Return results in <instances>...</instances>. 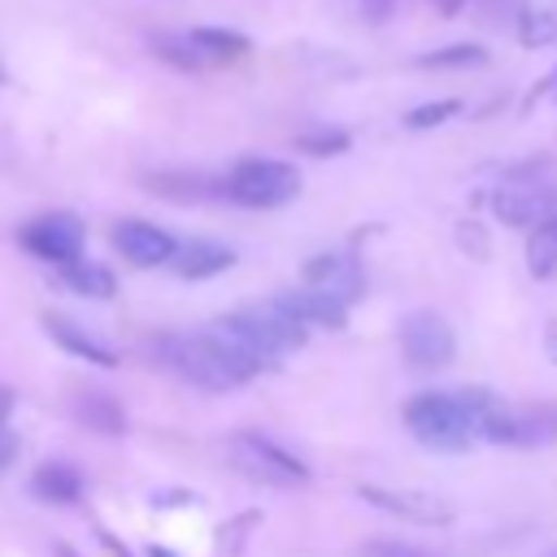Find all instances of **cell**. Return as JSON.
Returning <instances> with one entry per match:
<instances>
[{
	"mask_svg": "<svg viewBox=\"0 0 557 557\" xmlns=\"http://www.w3.org/2000/svg\"><path fill=\"white\" fill-rule=\"evenodd\" d=\"M165 361H170L187 383H196V387H205V392H235V387H244L252 374L265 370V361H261L257 352H248L244 344H235V339L222 335L218 326L165 339Z\"/></svg>",
	"mask_w": 557,
	"mask_h": 557,
	"instance_id": "6da1fadb",
	"label": "cell"
},
{
	"mask_svg": "<svg viewBox=\"0 0 557 557\" xmlns=\"http://www.w3.org/2000/svg\"><path fill=\"white\" fill-rule=\"evenodd\" d=\"M405 426L418 444L440 453H461L479 440V422L466 392H418L405 405Z\"/></svg>",
	"mask_w": 557,
	"mask_h": 557,
	"instance_id": "7a4b0ae2",
	"label": "cell"
},
{
	"mask_svg": "<svg viewBox=\"0 0 557 557\" xmlns=\"http://www.w3.org/2000/svg\"><path fill=\"white\" fill-rule=\"evenodd\" d=\"M213 326H218L222 335H231L235 344H244L248 352H257L265 366H274L278 357L305 348V339H309V326L296 322V318H292L287 309H278L274 300H270V305H257V309H235V313L218 318Z\"/></svg>",
	"mask_w": 557,
	"mask_h": 557,
	"instance_id": "3957f363",
	"label": "cell"
},
{
	"mask_svg": "<svg viewBox=\"0 0 557 557\" xmlns=\"http://www.w3.org/2000/svg\"><path fill=\"white\" fill-rule=\"evenodd\" d=\"M296 191H300V174L292 161L278 157H244L222 178V196L244 209H278Z\"/></svg>",
	"mask_w": 557,
	"mask_h": 557,
	"instance_id": "277c9868",
	"label": "cell"
},
{
	"mask_svg": "<svg viewBox=\"0 0 557 557\" xmlns=\"http://www.w3.org/2000/svg\"><path fill=\"white\" fill-rule=\"evenodd\" d=\"M226 453L248 479L270 483V487H296V483L309 479V466L292 448H283V444H274L270 435H257V431H235L226 440Z\"/></svg>",
	"mask_w": 557,
	"mask_h": 557,
	"instance_id": "5b68a950",
	"label": "cell"
},
{
	"mask_svg": "<svg viewBox=\"0 0 557 557\" xmlns=\"http://www.w3.org/2000/svg\"><path fill=\"white\" fill-rule=\"evenodd\" d=\"M400 352L413 370H444L457 352V339H453V326L431 313V309H418L400 322Z\"/></svg>",
	"mask_w": 557,
	"mask_h": 557,
	"instance_id": "8992f818",
	"label": "cell"
},
{
	"mask_svg": "<svg viewBox=\"0 0 557 557\" xmlns=\"http://www.w3.org/2000/svg\"><path fill=\"white\" fill-rule=\"evenodd\" d=\"M492 213L505 222V226H535L544 218H557V187L553 183H540V178H509L492 191Z\"/></svg>",
	"mask_w": 557,
	"mask_h": 557,
	"instance_id": "52a82bcc",
	"label": "cell"
},
{
	"mask_svg": "<svg viewBox=\"0 0 557 557\" xmlns=\"http://www.w3.org/2000/svg\"><path fill=\"white\" fill-rule=\"evenodd\" d=\"M83 235H87V231H83V222H78L74 213H39V218H30V222L17 231L22 248H26L30 257H39V261H52V265L78 257V252H83Z\"/></svg>",
	"mask_w": 557,
	"mask_h": 557,
	"instance_id": "ba28073f",
	"label": "cell"
},
{
	"mask_svg": "<svg viewBox=\"0 0 557 557\" xmlns=\"http://www.w3.org/2000/svg\"><path fill=\"white\" fill-rule=\"evenodd\" d=\"M361 500L383 509V513H396L405 522H422V527H448L453 522V505L444 496H431V492H418V487H379V483H366L361 487Z\"/></svg>",
	"mask_w": 557,
	"mask_h": 557,
	"instance_id": "9c48e42d",
	"label": "cell"
},
{
	"mask_svg": "<svg viewBox=\"0 0 557 557\" xmlns=\"http://www.w3.org/2000/svg\"><path fill=\"white\" fill-rule=\"evenodd\" d=\"M305 283L344 300V305H352L366 292V270L352 252H318V257L305 261Z\"/></svg>",
	"mask_w": 557,
	"mask_h": 557,
	"instance_id": "30bf717a",
	"label": "cell"
},
{
	"mask_svg": "<svg viewBox=\"0 0 557 557\" xmlns=\"http://www.w3.org/2000/svg\"><path fill=\"white\" fill-rule=\"evenodd\" d=\"M113 248L131 261V265H165L170 257H174V235L170 231H161L157 222H144V218H122L117 226H113Z\"/></svg>",
	"mask_w": 557,
	"mask_h": 557,
	"instance_id": "8fae6325",
	"label": "cell"
},
{
	"mask_svg": "<svg viewBox=\"0 0 557 557\" xmlns=\"http://www.w3.org/2000/svg\"><path fill=\"white\" fill-rule=\"evenodd\" d=\"M274 305L278 309H287L296 322H305V326H344L348 322V305L344 300H335V296H326V292H318V287H296V292H278L274 296Z\"/></svg>",
	"mask_w": 557,
	"mask_h": 557,
	"instance_id": "7c38bea8",
	"label": "cell"
},
{
	"mask_svg": "<svg viewBox=\"0 0 557 557\" xmlns=\"http://www.w3.org/2000/svg\"><path fill=\"white\" fill-rule=\"evenodd\" d=\"M170 261L183 278H209V274H222L226 265H235V248L218 244V239H191V244H178Z\"/></svg>",
	"mask_w": 557,
	"mask_h": 557,
	"instance_id": "4fadbf2b",
	"label": "cell"
},
{
	"mask_svg": "<svg viewBox=\"0 0 557 557\" xmlns=\"http://www.w3.org/2000/svg\"><path fill=\"white\" fill-rule=\"evenodd\" d=\"M57 283H61L65 292H74V296H87V300H104V296L117 292L113 270L100 265V261H87V257L61 261V265H57Z\"/></svg>",
	"mask_w": 557,
	"mask_h": 557,
	"instance_id": "5bb4252c",
	"label": "cell"
},
{
	"mask_svg": "<svg viewBox=\"0 0 557 557\" xmlns=\"http://www.w3.org/2000/svg\"><path fill=\"white\" fill-rule=\"evenodd\" d=\"M44 331H48L65 352H74V357H83V361H91V366H104V370L117 366V352H113L100 335H91V331L65 322V318H52V313H48V318H44Z\"/></svg>",
	"mask_w": 557,
	"mask_h": 557,
	"instance_id": "9a60e30c",
	"label": "cell"
},
{
	"mask_svg": "<svg viewBox=\"0 0 557 557\" xmlns=\"http://www.w3.org/2000/svg\"><path fill=\"white\" fill-rule=\"evenodd\" d=\"M70 409H74V418H78L83 426H91V431H100V435H122V431H126V409H122L109 392H96V387L74 392Z\"/></svg>",
	"mask_w": 557,
	"mask_h": 557,
	"instance_id": "2e32d148",
	"label": "cell"
},
{
	"mask_svg": "<svg viewBox=\"0 0 557 557\" xmlns=\"http://www.w3.org/2000/svg\"><path fill=\"white\" fill-rule=\"evenodd\" d=\"M187 39L196 44V52L205 57V65H226V61H244L252 52V39L226 26H196L187 30Z\"/></svg>",
	"mask_w": 557,
	"mask_h": 557,
	"instance_id": "e0dca14e",
	"label": "cell"
},
{
	"mask_svg": "<svg viewBox=\"0 0 557 557\" xmlns=\"http://www.w3.org/2000/svg\"><path fill=\"white\" fill-rule=\"evenodd\" d=\"M30 492L39 500H48V505H74L83 496V474L70 461H44L30 474Z\"/></svg>",
	"mask_w": 557,
	"mask_h": 557,
	"instance_id": "ac0fdd59",
	"label": "cell"
},
{
	"mask_svg": "<svg viewBox=\"0 0 557 557\" xmlns=\"http://www.w3.org/2000/svg\"><path fill=\"white\" fill-rule=\"evenodd\" d=\"M553 435H557V413L553 409H509L505 444L531 448V444H548Z\"/></svg>",
	"mask_w": 557,
	"mask_h": 557,
	"instance_id": "d6986e66",
	"label": "cell"
},
{
	"mask_svg": "<svg viewBox=\"0 0 557 557\" xmlns=\"http://www.w3.org/2000/svg\"><path fill=\"white\" fill-rule=\"evenodd\" d=\"M148 48H152L157 61H165V65H174V70H183V74H200V70H209L205 57L196 52V44L187 39V30H161V35H148Z\"/></svg>",
	"mask_w": 557,
	"mask_h": 557,
	"instance_id": "ffe728a7",
	"label": "cell"
},
{
	"mask_svg": "<svg viewBox=\"0 0 557 557\" xmlns=\"http://www.w3.org/2000/svg\"><path fill=\"white\" fill-rule=\"evenodd\" d=\"M527 270L535 278H553L557 274V218H544L531 226L527 239Z\"/></svg>",
	"mask_w": 557,
	"mask_h": 557,
	"instance_id": "44dd1931",
	"label": "cell"
},
{
	"mask_svg": "<svg viewBox=\"0 0 557 557\" xmlns=\"http://www.w3.org/2000/svg\"><path fill=\"white\" fill-rule=\"evenodd\" d=\"M483 61H487V48L483 44H448V48H435V52L413 57L418 70H470V65H483Z\"/></svg>",
	"mask_w": 557,
	"mask_h": 557,
	"instance_id": "7402d4cb",
	"label": "cell"
},
{
	"mask_svg": "<svg viewBox=\"0 0 557 557\" xmlns=\"http://www.w3.org/2000/svg\"><path fill=\"white\" fill-rule=\"evenodd\" d=\"M518 44L522 48H548V44H557V13L553 9H527L518 17Z\"/></svg>",
	"mask_w": 557,
	"mask_h": 557,
	"instance_id": "603a6c76",
	"label": "cell"
},
{
	"mask_svg": "<svg viewBox=\"0 0 557 557\" xmlns=\"http://www.w3.org/2000/svg\"><path fill=\"white\" fill-rule=\"evenodd\" d=\"M348 131L339 126H313V131H300L296 135V148L309 152V157H335V152H348Z\"/></svg>",
	"mask_w": 557,
	"mask_h": 557,
	"instance_id": "cb8c5ba5",
	"label": "cell"
},
{
	"mask_svg": "<svg viewBox=\"0 0 557 557\" xmlns=\"http://www.w3.org/2000/svg\"><path fill=\"white\" fill-rule=\"evenodd\" d=\"M461 113V100L457 96H444V100H426V104H413L405 113V126L409 131H431V126H444L448 117Z\"/></svg>",
	"mask_w": 557,
	"mask_h": 557,
	"instance_id": "d4e9b609",
	"label": "cell"
},
{
	"mask_svg": "<svg viewBox=\"0 0 557 557\" xmlns=\"http://www.w3.org/2000/svg\"><path fill=\"white\" fill-rule=\"evenodd\" d=\"M361 557H435V553L418 548V544H405V540H370L361 548Z\"/></svg>",
	"mask_w": 557,
	"mask_h": 557,
	"instance_id": "484cf974",
	"label": "cell"
},
{
	"mask_svg": "<svg viewBox=\"0 0 557 557\" xmlns=\"http://www.w3.org/2000/svg\"><path fill=\"white\" fill-rule=\"evenodd\" d=\"M13 448H17V440L13 435H0V470L13 461Z\"/></svg>",
	"mask_w": 557,
	"mask_h": 557,
	"instance_id": "4316f807",
	"label": "cell"
},
{
	"mask_svg": "<svg viewBox=\"0 0 557 557\" xmlns=\"http://www.w3.org/2000/svg\"><path fill=\"white\" fill-rule=\"evenodd\" d=\"M466 4H470V0H435V9H440L444 17H453V13H461Z\"/></svg>",
	"mask_w": 557,
	"mask_h": 557,
	"instance_id": "83f0119b",
	"label": "cell"
},
{
	"mask_svg": "<svg viewBox=\"0 0 557 557\" xmlns=\"http://www.w3.org/2000/svg\"><path fill=\"white\" fill-rule=\"evenodd\" d=\"M548 87H557V70H553V74H548V78H544V83H540V87H535V91H531V100H535V96H540V91H548Z\"/></svg>",
	"mask_w": 557,
	"mask_h": 557,
	"instance_id": "f1b7e54d",
	"label": "cell"
},
{
	"mask_svg": "<svg viewBox=\"0 0 557 557\" xmlns=\"http://www.w3.org/2000/svg\"><path fill=\"white\" fill-rule=\"evenodd\" d=\"M548 357H553V361H557V322H553V326H548Z\"/></svg>",
	"mask_w": 557,
	"mask_h": 557,
	"instance_id": "f546056e",
	"label": "cell"
},
{
	"mask_svg": "<svg viewBox=\"0 0 557 557\" xmlns=\"http://www.w3.org/2000/svg\"><path fill=\"white\" fill-rule=\"evenodd\" d=\"M4 409H9V392H0V418H4Z\"/></svg>",
	"mask_w": 557,
	"mask_h": 557,
	"instance_id": "4dcf8cb0",
	"label": "cell"
},
{
	"mask_svg": "<svg viewBox=\"0 0 557 557\" xmlns=\"http://www.w3.org/2000/svg\"><path fill=\"white\" fill-rule=\"evenodd\" d=\"M148 557H170V553L165 548H148Z\"/></svg>",
	"mask_w": 557,
	"mask_h": 557,
	"instance_id": "1f68e13d",
	"label": "cell"
},
{
	"mask_svg": "<svg viewBox=\"0 0 557 557\" xmlns=\"http://www.w3.org/2000/svg\"><path fill=\"white\" fill-rule=\"evenodd\" d=\"M57 553H61V557H78V553H70V548H57Z\"/></svg>",
	"mask_w": 557,
	"mask_h": 557,
	"instance_id": "d6a6232c",
	"label": "cell"
},
{
	"mask_svg": "<svg viewBox=\"0 0 557 557\" xmlns=\"http://www.w3.org/2000/svg\"><path fill=\"white\" fill-rule=\"evenodd\" d=\"M548 557H557V553H548Z\"/></svg>",
	"mask_w": 557,
	"mask_h": 557,
	"instance_id": "836d02e7",
	"label": "cell"
}]
</instances>
